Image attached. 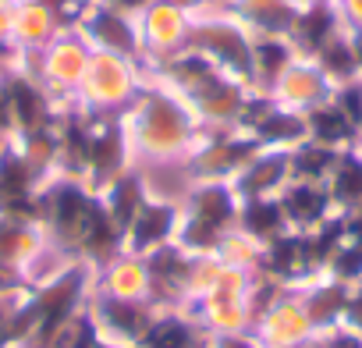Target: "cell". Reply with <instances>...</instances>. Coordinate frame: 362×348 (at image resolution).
<instances>
[{"mask_svg": "<svg viewBox=\"0 0 362 348\" xmlns=\"http://www.w3.org/2000/svg\"><path fill=\"white\" fill-rule=\"evenodd\" d=\"M121 121L132 153L149 160H174V156L189 160V153L203 135V124L192 114V107L163 82L153 89H139V96L124 107Z\"/></svg>", "mask_w": 362, "mask_h": 348, "instance_id": "6da1fadb", "label": "cell"}, {"mask_svg": "<svg viewBox=\"0 0 362 348\" xmlns=\"http://www.w3.org/2000/svg\"><path fill=\"white\" fill-rule=\"evenodd\" d=\"M156 306L146 302V298H117V295H107V291H96L93 288V298H89V320L96 327V334L103 341H114V344H139V337L146 334L149 320H153Z\"/></svg>", "mask_w": 362, "mask_h": 348, "instance_id": "7a4b0ae2", "label": "cell"}, {"mask_svg": "<svg viewBox=\"0 0 362 348\" xmlns=\"http://www.w3.org/2000/svg\"><path fill=\"white\" fill-rule=\"evenodd\" d=\"M177 228H181V203H170L163 196H153L146 192V199L139 203L135 217L128 221L121 242H124V253L132 256H149L163 245H170L177 238Z\"/></svg>", "mask_w": 362, "mask_h": 348, "instance_id": "3957f363", "label": "cell"}, {"mask_svg": "<svg viewBox=\"0 0 362 348\" xmlns=\"http://www.w3.org/2000/svg\"><path fill=\"white\" fill-rule=\"evenodd\" d=\"M47 245H50V238H47V231L36 217L0 214V267L4 270H11V274H18L22 281L33 284L29 270L47 253Z\"/></svg>", "mask_w": 362, "mask_h": 348, "instance_id": "277c9868", "label": "cell"}, {"mask_svg": "<svg viewBox=\"0 0 362 348\" xmlns=\"http://www.w3.org/2000/svg\"><path fill=\"white\" fill-rule=\"evenodd\" d=\"M270 96H274L281 107L305 114V110L327 103V100L334 96V86H330L327 75L316 68V61H309V57H295V61L288 64V71L274 82Z\"/></svg>", "mask_w": 362, "mask_h": 348, "instance_id": "5b68a950", "label": "cell"}, {"mask_svg": "<svg viewBox=\"0 0 362 348\" xmlns=\"http://www.w3.org/2000/svg\"><path fill=\"white\" fill-rule=\"evenodd\" d=\"M206 344H210L206 327L185 306H156L135 348H206Z\"/></svg>", "mask_w": 362, "mask_h": 348, "instance_id": "8992f818", "label": "cell"}, {"mask_svg": "<svg viewBox=\"0 0 362 348\" xmlns=\"http://www.w3.org/2000/svg\"><path fill=\"white\" fill-rule=\"evenodd\" d=\"M288 182H291V149H259L231 178V189L238 192V199H267L281 196Z\"/></svg>", "mask_w": 362, "mask_h": 348, "instance_id": "52a82bcc", "label": "cell"}, {"mask_svg": "<svg viewBox=\"0 0 362 348\" xmlns=\"http://www.w3.org/2000/svg\"><path fill=\"white\" fill-rule=\"evenodd\" d=\"M252 330L259 334V341H263L267 348L298 344V341H305V337L316 334V327H313V320L305 316V309H302V302H298L295 291H284L277 302H270V306L256 316Z\"/></svg>", "mask_w": 362, "mask_h": 348, "instance_id": "ba28073f", "label": "cell"}, {"mask_svg": "<svg viewBox=\"0 0 362 348\" xmlns=\"http://www.w3.org/2000/svg\"><path fill=\"white\" fill-rule=\"evenodd\" d=\"M277 199H281V210H284V221L291 231H316L320 224H327L337 214L323 182H295L291 178Z\"/></svg>", "mask_w": 362, "mask_h": 348, "instance_id": "9c48e42d", "label": "cell"}, {"mask_svg": "<svg viewBox=\"0 0 362 348\" xmlns=\"http://www.w3.org/2000/svg\"><path fill=\"white\" fill-rule=\"evenodd\" d=\"M295 295H298L305 316L313 320L316 334H323V330L341 327L344 309H348L351 284H344V281H337V277H330V274H320V277L305 281L302 288H295Z\"/></svg>", "mask_w": 362, "mask_h": 348, "instance_id": "30bf717a", "label": "cell"}, {"mask_svg": "<svg viewBox=\"0 0 362 348\" xmlns=\"http://www.w3.org/2000/svg\"><path fill=\"white\" fill-rule=\"evenodd\" d=\"M96 291L117 295V298H146L149 302V267L142 256L121 253L107 267L96 270Z\"/></svg>", "mask_w": 362, "mask_h": 348, "instance_id": "8fae6325", "label": "cell"}, {"mask_svg": "<svg viewBox=\"0 0 362 348\" xmlns=\"http://www.w3.org/2000/svg\"><path fill=\"white\" fill-rule=\"evenodd\" d=\"M305 132H309L313 142L330 146V149H355L358 139H362V132L344 117V110L334 103V96L327 103L305 110Z\"/></svg>", "mask_w": 362, "mask_h": 348, "instance_id": "7c38bea8", "label": "cell"}, {"mask_svg": "<svg viewBox=\"0 0 362 348\" xmlns=\"http://www.w3.org/2000/svg\"><path fill=\"white\" fill-rule=\"evenodd\" d=\"M327 192H330L337 214L362 210V153L358 149H341L330 178H327Z\"/></svg>", "mask_w": 362, "mask_h": 348, "instance_id": "4fadbf2b", "label": "cell"}, {"mask_svg": "<svg viewBox=\"0 0 362 348\" xmlns=\"http://www.w3.org/2000/svg\"><path fill=\"white\" fill-rule=\"evenodd\" d=\"M238 231H245L252 242L267 245V242L281 238V235L291 231V228H288V221H284L281 199H277V196H267V199H242Z\"/></svg>", "mask_w": 362, "mask_h": 348, "instance_id": "5bb4252c", "label": "cell"}, {"mask_svg": "<svg viewBox=\"0 0 362 348\" xmlns=\"http://www.w3.org/2000/svg\"><path fill=\"white\" fill-rule=\"evenodd\" d=\"M313 61H316V68L327 75V82H330L334 89H337V86H348V82L358 79L355 50H351V36H348V29H341L337 36H330V40L320 47V54H316Z\"/></svg>", "mask_w": 362, "mask_h": 348, "instance_id": "9a60e30c", "label": "cell"}, {"mask_svg": "<svg viewBox=\"0 0 362 348\" xmlns=\"http://www.w3.org/2000/svg\"><path fill=\"white\" fill-rule=\"evenodd\" d=\"M337 156H341V149H330V146H320V142L305 139V142H298L291 149V178L295 182H323L327 185Z\"/></svg>", "mask_w": 362, "mask_h": 348, "instance_id": "2e32d148", "label": "cell"}, {"mask_svg": "<svg viewBox=\"0 0 362 348\" xmlns=\"http://www.w3.org/2000/svg\"><path fill=\"white\" fill-rule=\"evenodd\" d=\"M22 291L0 295V348H18V341H15V309H18V295Z\"/></svg>", "mask_w": 362, "mask_h": 348, "instance_id": "e0dca14e", "label": "cell"}, {"mask_svg": "<svg viewBox=\"0 0 362 348\" xmlns=\"http://www.w3.org/2000/svg\"><path fill=\"white\" fill-rule=\"evenodd\" d=\"M206 348H267L256 330H228V334H210Z\"/></svg>", "mask_w": 362, "mask_h": 348, "instance_id": "ac0fdd59", "label": "cell"}, {"mask_svg": "<svg viewBox=\"0 0 362 348\" xmlns=\"http://www.w3.org/2000/svg\"><path fill=\"white\" fill-rule=\"evenodd\" d=\"M320 341H323V348H362V334L358 330H348V327L323 330Z\"/></svg>", "mask_w": 362, "mask_h": 348, "instance_id": "d6986e66", "label": "cell"}, {"mask_svg": "<svg viewBox=\"0 0 362 348\" xmlns=\"http://www.w3.org/2000/svg\"><path fill=\"white\" fill-rule=\"evenodd\" d=\"M337 11H341V22L348 33L362 29V0H337Z\"/></svg>", "mask_w": 362, "mask_h": 348, "instance_id": "ffe728a7", "label": "cell"}, {"mask_svg": "<svg viewBox=\"0 0 362 348\" xmlns=\"http://www.w3.org/2000/svg\"><path fill=\"white\" fill-rule=\"evenodd\" d=\"M351 36V50H355V68H358V82H362V29L348 33Z\"/></svg>", "mask_w": 362, "mask_h": 348, "instance_id": "44dd1931", "label": "cell"}, {"mask_svg": "<svg viewBox=\"0 0 362 348\" xmlns=\"http://www.w3.org/2000/svg\"><path fill=\"white\" fill-rule=\"evenodd\" d=\"M284 348H323V341H320V334H313V337H305L298 344H284Z\"/></svg>", "mask_w": 362, "mask_h": 348, "instance_id": "7402d4cb", "label": "cell"}, {"mask_svg": "<svg viewBox=\"0 0 362 348\" xmlns=\"http://www.w3.org/2000/svg\"><path fill=\"white\" fill-rule=\"evenodd\" d=\"M100 348H132V344H114V341H103L100 337Z\"/></svg>", "mask_w": 362, "mask_h": 348, "instance_id": "603a6c76", "label": "cell"}, {"mask_svg": "<svg viewBox=\"0 0 362 348\" xmlns=\"http://www.w3.org/2000/svg\"><path fill=\"white\" fill-rule=\"evenodd\" d=\"M355 149H358V153H362V139H358V146H355Z\"/></svg>", "mask_w": 362, "mask_h": 348, "instance_id": "cb8c5ba5", "label": "cell"}]
</instances>
